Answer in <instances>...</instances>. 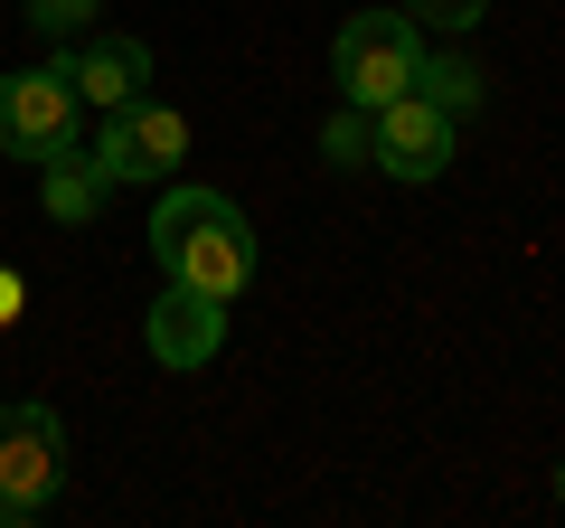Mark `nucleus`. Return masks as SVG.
Returning a JSON list of instances; mask_svg holds the SVG:
<instances>
[{"label": "nucleus", "mask_w": 565, "mask_h": 528, "mask_svg": "<svg viewBox=\"0 0 565 528\" xmlns=\"http://www.w3.org/2000/svg\"><path fill=\"white\" fill-rule=\"evenodd\" d=\"M151 264H161V284H189V293H217L236 303L255 284V226L226 189H170L161 180V208H151Z\"/></svg>", "instance_id": "1"}, {"label": "nucleus", "mask_w": 565, "mask_h": 528, "mask_svg": "<svg viewBox=\"0 0 565 528\" xmlns=\"http://www.w3.org/2000/svg\"><path fill=\"white\" fill-rule=\"evenodd\" d=\"M424 66V29L405 20V10H359V20H340V39H330V76H340V104H396L405 85H415Z\"/></svg>", "instance_id": "2"}, {"label": "nucleus", "mask_w": 565, "mask_h": 528, "mask_svg": "<svg viewBox=\"0 0 565 528\" xmlns=\"http://www.w3.org/2000/svg\"><path fill=\"white\" fill-rule=\"evenodd\" d=\"M85 142V104H76V85H66V57H47V66H20V76H0V151L10 161H57V151H76Z\"/></svg>", "instance_id": "3"}, {"label": "nucleus", "mask_w": 565, "mask_h": 528, "mask_svg": "<svg viewBox=\"0 0 565 528\" xmlns=\"http://www.w3.org/2000/svg\"><path fill=\"white\" fill-rule=\"evenodd\" d=\"M66 482V425L57 406H39V397H10L0 406V509H10V528H29L47 500H57Z\"/></svg>", "instance_id": "4"}, {"label": "nucleus", "mask_w": 565, "mask_h": 528, "mask_svg": "<svg viewBox=\"0 0 565 528\" xmlns=\"http://www.w3.org/2000/svg\"><path fill=\"white\" fill-rule=\"evenodd\" d=\"M95 170L114 189H141V180H170V170L189 161V114L180 104H161V95H132V104H114V114L95 123Z\"/></svg>", "instance_id": "5"}, {"label": "nucleus", "mask_w": 565, "mask_h": 528, "mask_svg": "<svg viewBox=\"0 0 565 528\" xmlns=\"http://www.w3.org/2000/svg\"><path fill=\"white\" fill-rule=\"evenodd\" d=\"M452 151H462V123H452L444 104H424L415 85H405L396 104H377V114H367V170H386V180H405V189L444 180Z\"/></svg>", "instance_id": "6"}, {"label": "nucleus", "mask_w": 565, "mask_h": 528, "mask_svg": "<svg viewBox=\"0 0 565 528\" xmlns=\"http://www.w3.org/2000/svg\"><path fill=\"white\" fill-rule=\"evenodd\" d=\"M57 57H66V85H76L85 114H114V104L151 95V47L122 39V29H85V39H66Z\"/></svg>", "instance_id": "7"}, {"label": "nucleus", "mask_w": 565, "mask_h": 528, "mask_svg": "<svg viewBox=\"0 0 565 528\" xmlns=\"http://www.w3.org/2000/svg\"><path fill=\"white\" fill-rule=\"evenodd\" d=\"M141 349L180 378V368H207L226 349V303L217 293H189V284H161V303L141 311Z\"/></svg>", "instance_id": "8"}, {"label": "nucleus", "mask_w": 565, "mask_h": 528, "mask_svg": "<svg viewBox=\"0 0 565 528\" xmlns=\"http://www.w3.org/2000/svg\"><path fill=\"white\" fill-rule=\"evenodd\" d=\"M104 199H114V180L95 170V151H85V142L57 151V161H39V208H47L57 226H95Z\"/></svg>", "instance_id": "9"}, {"label": "nucleus", "mask_w": 565, "mask_h": 528, "mask_svg": "<svg viewBox=\"0 0 565 528\" xmlns=\"http://www.w3.org/2000/svg\"><path fill=\"white\" fill-rule=\"evenodd\" d=\"M415 95H424V104H444L452 123H471V114L490 104V76L462 57V47H452V57H424V66H415Z\"/></svg>", "instance_id": "10"}, {"label": "nucleus", "mask_w": 565, "mask_h": 528, "mask_svg": "<svg viewBox=\"0 0 565 528\" xmlns=\"http://www.w3.org/2000/svg\"><path fill=\"white\" fill-rule=\"evenodd\" d=\"M321 161L330 170H367V104H340L321 123Z\"/></svg>", "instance_id": "11"}, {"label": "nucleus", "mask_w": 565, "mask_h": 528, "mask_svg": "<svg viewBox=\"0 0 565 528\" xmlns=\"http://www.w3.org/2000/svg\"><path fill=\"white\" fill-rule=\"evenodd\" d=\"M20 10H29V29H39V39H85V29H95V10H104V0H20Z\"/></svg>", "instance_id": "12"}, {"label": "nucleus", "mask_w": 565, "mask_h": 528, "mask_svg": "<svg viewBox=\"0 0 565 528\" xmlns=\"http://www.w3.org/2000/svg\"><path fill=\"white\" fill-rule=\"evenodd\" d=\"M396 10H405L415 29H444V39H462V29H481L490 0H396Z\"/></svg>", "instance_id": "13"}, {"label": "nucleus", "mask_w": 565, "mask_h": 528, "mask_svg": "<svg viewBox=\"0 0 565 528\" xmlns=\"http://www.w3.org/2000/svg\"><path fill=\"white\" fill-rule=\"evenodd\" d=\"M20 303H29V284H20V264H0V330L20 321Z\"/></svg>", "instance_id": "14"}, {"label": "nucleus", "mask_w": 565, "mask_h": 528, "mask_svg": "<svg viewBox=\"0 0 565 528\" xmlns=\"http://www.w3.org/2000/svg\"><path fill=\"white\" fill-rule=\"evenodd\" d=\"M556 509H565V463H556Z\"/></svg>", "instance_id": "15"}]
</instances>
